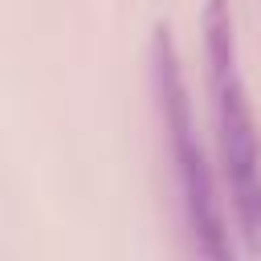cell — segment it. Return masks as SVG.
I'll list each match as a JSON object with an SVG mask.
<instances>
[{
  "mask_svg": "<svg viewBox=\"0 0 261 261\" xmlns=\"http://www.w3.org/2000/svg\"><path fill=\"white\" fill-rule=\"evenodd\" d=\"M200 29H204V73H208V98H212V122H216V151L228 179L232 220L245 253L261 257V130H257L253 98L241 69L232 4L204 0Z\"/></svg>",
  "mask_w": 261,
  "mask_h": 261,
  "instance_id": "obj_1",
  "label": "cell"
},
{
  "mask_svg": "<svg viewBox=\"0 0 261 261\" xmlns=\"http://www.w3.org/2000/svg\"><path fill=\"white\" fill-rule=\"evenodd\" d=\"M151 94L159 106L163 135L171 143L175 188H179L184 220L192 232V249L212 257V261H228L232 241H228L224 200H220V188H216V175L208 163V147L200 139V126H196L192 90L184 77V57H179V45H175V33L167 20H159L151 29Z\"/></svg>",
  "mask_w": 261,
  "mask_h": 261,
  "instance_id": "obj_2",
  "label": "cell"
}]
</instances>
